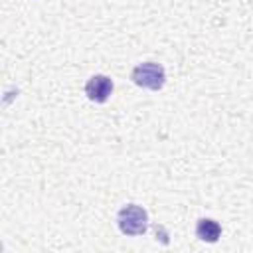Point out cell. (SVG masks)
<instances>
[{"label":"cell","mask_w":253,"mask_h":253,"mask_svg":"<svg viewBox=\"0 0 253 253\" xmlns=\"http://www.w3.org/2000/svg\"><path fill=\"white\" fill-rule=\"evenodd\" d=\"M117 225L125 235H142L148 227V213L142 206L126 204L117 213Z\"/></svg>","instance_id":"1"},{"label":"cell","mask_w":253,"mask_h":253,"mask_svg":"<svg viewBox=\"0 0 253 253\" xmlns=\"http://www.w3.org/2000/svg\"><path fill=\"white\" fill-rule=\"evenodd\" d=\"M130 79L134 85L142 87V89H150V91H158L164 87L166 81V71L160 63L156 61H144L138 63L132 71H130Z\"/></svg>","instance_id":"2"},{"label":"cell","mask_w":253,"mask_h":253,"mask_svg":"<svg viewBox=\"0 0 253 253\" xmlns=\"http://www.w3.org/2000/svg\"><path fill=\"white\" fill-rule=\"evenodd\" d=\"M111 93H113V81L107 75L97 73V75L89 77L85 83V95L93 103H105L111 97Z\"/></svg>","instance_id":"3"},{"label":"cell","mask_w":253,"mask_h":253,"mask_svg":"<svg viewBox=\"0 0 253 253\" xmlns=\"http://www.w3.org/2000/svg\"><path fill=\"white\" fill-rule=\"evenodd\" d=\"M196 235L206 243H215L221 237V225L211 217H202L196 223Z\"/></svg>","instance_id":"4"}]
</instances>
